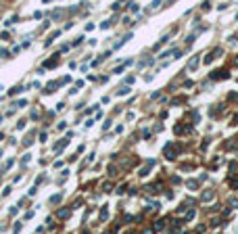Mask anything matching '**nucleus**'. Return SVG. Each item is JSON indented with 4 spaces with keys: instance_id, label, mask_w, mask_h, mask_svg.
Wrapping results in <instances>:
<instances>
[{
    "instance_id": "obj_1",
    "label": "nucleus",
    "mask_w": 238,
    "mask_h": 234,
    "mask_svg": "<svg viewBox=\"0 0 238 234\" xmlns=\"http://www.w3.org/2000/svg\"><path fill=\"white\" fill-rule=\"evenodd\" d=\"M201 201H203V203H211V201H213V190H205L203 197H201Z\"/></svg>"
},
{
    "instance_id": "obj_2",
    "label": "nucleus",
    "mask_w": 238,
    "mask_h": 234,
    "mask_svg": "<svg viewBox=\"0 0 238 234\" xmlns=\"http://www.w3.org/2000/svg\"><path fill=\"white\" fill-rule=\"evenodd\" d=\"M199 63H201V58H199V57H194V58H192V61H190V65H188V69H190V71H194V69L199 67Z\"/></svg>"
},
{
    "instance_id": "obj_3",
    "label": "nucleus",
    "mask_w": 238,
    "mask_h": 234,
    "mask_svg": "<svg viewBox=\"0 0 238 234\" xmlns=\"http://www.w3.org/2000/svg\"><path fill=\"white\" fill-rule=\"evenodd\" d=\"M59 217H61V220H67V217H69V209H61V211H59Z\"/></svg>"
},
{
    "instance_id": "obj_4",
    "label": "nucleus",
    "mask_w": 238,
    "mask_h": 234,
    "mask_svg": "<svg viewBox=\"0 0 238 234\" xmlns=\"http://www.w3.org/2000/svg\"><path fill=\"white\" fill-rule=\"evenodd\" d=\"M196 184H199V182H194V180H190V182H188V188H190V190H194V188H196Z\"/></svg>"
},
{
    "instance_id": "obj_5",
    "label": "nucleus",
    "mask_w": 238,
    "mask_h": 234,
    "mask_svg": "<svg viewBox=\"0 0 238 234\" xmlns=\"http://www.w3.org/2000/svg\"><path fill=\"white\" fill-rule=\"evenodd\" d=\"M155 228H157V230H161V228H165V222H157V224H155Z\"/></svg>"
},
{
    "instance_id": "obj_6",
    "label": "nucleus",
    "mask_w": 238,
    "mask_h": 234,
    "mask_svg": "<svg viewBox=\"0 0 238 234\" xmlns=\"http://www.w3.org/2000/svg\"><path fill=\"white\" fill-rule=\"evenodd\" d=\"M230 205H232V207H238V201H236V199H232V201H230Z\"/></svg>"
}]
</instances>
